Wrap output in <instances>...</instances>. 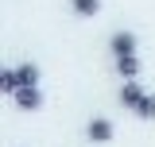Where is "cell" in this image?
<instances>
[{
    "label": "cell",
    "mask_w": 155,
    "mask_h": 147,
    "mask_svg": "<svg viewBox=\"0 0 155 147\" xmlns=\"http://www.w3.org/2000/svg\"><path fill=\"white\" fill-rule=\"evenodd\" d=\"M109 54H113V70L120 74V81H140V39L132 31H113Z\"/></svg>",
    "instance_id": "cell-1"
},
{
    "label": "cell",
    "mask_w": 155,
    "mask_h": 147,
    "mask_svg": "<svg viewBox=\"0 0 155 147\" xmlns=\"http://www.w3.org/2000/svg\"><path fill=\"white\" fill-rule=\"evenodd\" d=\"M120 105L140 120H155V93L143 89L140 81H120Z\"/></svg>",
    "instance_id": "cell-2"
},
{
    "label": "cell",
    "mask_w": 155,
    "mask_h": 147,
    "mask_svg": "<svg viewBox=\"0 0 155 147\" xmlns=\"http://www.w3.org/2000/svg\"><path fill=\"white\" fill-rule=\"evenodd\" d=\"M116 136V124L109 116H93V120H85V139L89 143H113Z\"/></svg>",
    "instance_id": "cell-3"
},
{
    "label": "cell",
    "mask_w": 155,
    "mask_h": 147,
    "mask_svg": "<svg viewBox=\"0 0 155 147\" xmlns=\"http://www.w3.org/2000/svg\"><path fill=\"white\" fill-rule=\"evenodd\" d=\"M12 105H16L19 112H39L43 109V89H39V85H23V89L12 97Z\"/></svg>",
    "instance_id": "cell-4"
},
{
    "label": "cell",
    "mask_w": 155,
    "mask_h": 147,
    "mask_svg": "<svg viewBox=\"0 0 155 147\" xmlns=\"http://www.w3.org/2000/svg\"><path fill=\"white\" fill-rule=\"evenodd\" d=\"M0 93H4V97H16L19 93V70L16 66H4V70H0Z\"/></svg>",
    "instance_id": "cell-5"
},
{
    "label": "cell",
    "mask_w": 155,
    "mask_h": 147,
    "mask_svg": "<svg viewBox=\"0 0 155 147\" xmlns=\"http://www.w3.org/2000/svg\"><path fill=\"white\" fill-rule=\"evenodd\" d=\"M70 8H74V16H81V19H93L97 12H101V0H70Z\"/></svg>",
    "instance_id": "cell-6"
}]
</instances>
